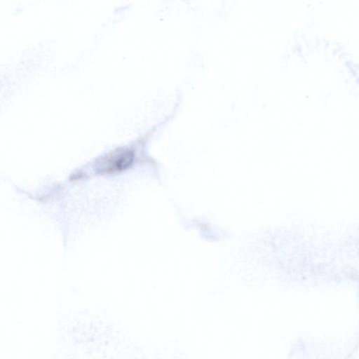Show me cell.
<instances>
[{
	"mask_svg": "<svg viewBox=\"0 0 359 359\" xmlns=\"http://www.w3.org/2000/svg\"><path fill=\"white\" fill-rule=\"evenodd\" d=\"M135 154L130 148H117L97 159L95 170L100 174H113L123 172L133 163Z\"/></svg>",
	"mask_w": 359,
	"mask_h": 359,
	"instance_id": "1",
	"label": "cell"
}]
</instances>
